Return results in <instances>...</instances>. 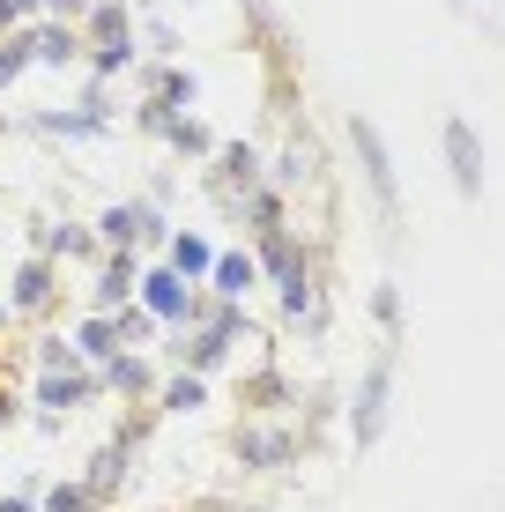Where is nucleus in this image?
Masks as SVG:
<instances>
[{
    "mask_svg": "<svg viewBox=\"0 0 505 512\" xmlns=\"http://www.w3.org/2000/svg\"><path fill=\"white\" fill-rule=\"evenodd\" d=\"M454 164H461V186H476V141H468V127H454Z\"/></svg>",
    "mask_w": 505,
    "mask_h": 512,
    "instance_id": "nucleus-1",
    "label": "nucleus"
},
{
    "mask_svg": "<svg viewBox=\"0 0 505 512\" xmlns=\"http://www.w3.org/2000/svg\"><path fill=\"white\" fill-rule=\"evenodd\" d=\"M149 297H156L164 312H179V282H171V275H156V282H149Z\"/></svg>",
    "mask_w": 505,
    "mask_h": 512,
    "instance_id": "nucleus-2",
    "label": "nucleus"
},
{
    "mask_svg": "<svg viewBox=\"0 0 505 512\" xmlns=\"http://www.w3.org/2000/svg\"><path fill=\"white\" fill-rule=\"evenodd\" d=\"M0 512H30V505H23V498H8V505H0Z\"/></svg>",
    "mask_w": 505,
    "mask_h": 512,
    "instance_id": "nucleus-3",
    "label": "nucleus"
}]
</instances>
